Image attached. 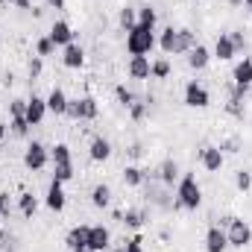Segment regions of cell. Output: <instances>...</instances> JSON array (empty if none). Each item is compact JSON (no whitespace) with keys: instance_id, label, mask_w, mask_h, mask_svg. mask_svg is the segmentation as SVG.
I'll return each instance as SVG.
<instances>
[{"instance_id":"obj_7","label":"cell","mask_w":252,"mask_h":252,"mask_svg":"<svg viewBox=\"0 0 252 252\" xmlns=\"http://www.w3.org/2000/svg\"><path fill=\"white\" fill-rule=\"evenodd\" d=\"M112 250V232L100 223V226H91L88 232V252H109Z\"/></svg>"},{"instance_id":"obj_29","label":"cell","mask_w":252,"mask_h":252,"mask_svg":"<svg viewBox=\"0 0 252 252\" xmlns=\"http://www.w3.org/2000/svg\"><path fill=\"white\" fill-rule=\"evenodd\" d=\"M138 24H141V27H150V30H156V24H158V12H156L150 3L138 6Z\"/></svg>"},{"instance_id":"obj_30","label":"cell","mask_w":252,"mask_h":252,"mask_svg":"<svg viewBox=\"0 0 252 252\" xmlns=\"http://www.w3.org/2000/svg\"><path fill=\"white\" fill-rule=\"evenodd\" d=\"M50 161H53V164H70V161H73L70 147H67V144H53V147H50Z\"/></svg>"},{"instance_id":"obj_47","label":"cell","mask_w":252,"mask_h":252,"mask_svg":"<svg viewBox=\"0 0 252 252\" xmlns=\"http://www.w3.org/2000/svg\"><path fill=\"white\" fill-rule=\"evenodd\" d=\"M12 82H15V73H12V70H6V73H3V85H12Z\"/></svg>"},{"instance_id":"obj_3","label":"cell","mask_w":252,"mask_h":252,"mask_svg":"<svg viewBox=\"0 0 252 252\" xmlns=\"http://www.w3.org/2000/svg\"><path fill=\"white\" fill-rule=\"evenodd\" d=\"M226 238H229V247L247 250L252 244V226L244 217H229V223H226Z\"/></svg>"},{"instance_id":"obj_4","label":"cell","mask_w":252,"mask_h":252,"mask_svg":"<svg viewBox=\"0 0 252 252\" xmlns=\"http://www.w3.org/2000/svg\"><path fill=\"white\" fill-rule=\"evenodd\" d=\"M47 164H50V150H47L41 141L27 144V150H24V167H27L30 173H38V170H44Z\"/></svg>"},{"instance_id":"obj_45","label":"cell","mask_w":252,"mask_h":252,"mask_svg":"<svg viewBox=\"0 0 252 252\" xmlns=\"http://www.w3.org/2000/svg\"><path fill=\"white\" fill-rule=\"evenodd\" d=\"M18 9H32V0H12Z\"/></svg>"},{"instance_id":"obj_34","label":"cell","mask_w":252,"mask_h":252,"mask_svg":"<svg viewBox=\"0 0 252 252\" xmlns=\"http://www.w3.org/2000/svg\"><path fill=\"white\" fill-rule=\"evenodd\" d=\"M53 179H56V182H70V179H73V161H70V164H53Z\"/></svg>"},{"instance_id":"obj_52","label":"cell","mask_w":252,"mask_h":252,"mask_svg":"<svg viewBox=\"0 0 252 252\" xmlns=\"http://www.w3.org/2000/svg\"><path fill=\"white\" fill-rule=\"evenodd\" d=\"M70 252H88V250H70Z\"/></svg>"},{"instance_id":"obj_42","label":"cell","mask_w":252,"mask_h":252,"mask_svg":"<svg viewBox=\"0 0 252 252\" xmlns=\"http://www.w3.org/2000/svg\"><path fill=\"white\" fill-rule=\"evenodd\" d=\"M229 38H232V44H235V50H244V47H247V38H244V30H235V32H229Z\"/></svg>"},{"instance_id":"obj_2","label":"cell","mask_w":252,"mask_h":252,"mask_svg":"<svg viewBox=\"0 0 252 252\" xmlns=\"http://www.w3.org/2000/svg\"><path fill=\"white\" fill-rule=\"evenodd\" d=\"M156 44H158V41H156V30H150V27L135 24V27L126 32V53H129V56H147V53H153Z\"/></svg>"},{"instance_id":"obj_10","label":"cell","mask_w":252,"mask_h":252,"mask_svg":"<svg viewBox=\"0 0 252 252\" xmlns=\"http://www.w3.org/2000/svg\"><path fill=\"white\" fill-rule=\"evenodd\" d=\"M229 250V238H226V229L220 226H211L205 232V252H226Z\"/></svg>"},{"instance_id":"obj_28","label":"cell","mask_w":252,"mask_h":252,"mask_svg":"<svg viewBox=\"0 0 252 252\" xmlns=\"http://www.w3.org/2000/svg\"><path fill=\"white\" fill-rule=\"evenodd\" d=\"M121 176H124V185H129V188H141L144 179H147V173H144L141 167H135V164H126Z\"/></svg>"},{"instance_id":"obj_11","label":"cell","mask_w":252,"mask_h":252,"mask_svg":"<svg viewBox=\"0 0 252 252\" xmlns=\"http://www.w3.org/2000/svg\"><path fill=\"white\" fill-rule=\"evenodd\" d=\"M88 156H91V161L103 164V161L112 158V144H109L103 135H97V138H91V144H88Z\"/></svg>"},{"instance_id":"obj_9","label":"cell","mask_w":252,"mask_h":252,"mask_svg":"<svg viewBox=\"0 0 252 252\" xmlns=\"http://www.w3.org/2000/svg\"><path fill=\"white\" fill-rule=\"evenodd\" d=\"M44 205L50 208V211H64V205H67V193H64V185L62 182H50V188H47V196H44Z\"/></svg>"},{"instance_id":"obj_23","label":"cell","mask_w":252,"mask_h":252,"mask_svg":"<svg viewBox=\"0 0 252 252\" xmlns=\"http://www.w3.org/2000/svg\"><path fill=\"white\" fill-rule=\"evenodd\" d=\"M121 223H124L126 229L138 232V229L147 223V211H141V208H126L124 214H121Z\"/></svg>"},{"instance_id":"obj_44","label":"cell","mask_w":252,"mask_h":252,"mask_svg":"<svg viewBox=\"0 0 252 252\" xmlns=\"http://www.w3.org/2000/svg\"><path fill=\"white\" fill-rule=\"evenodd\" d=\"M12 211V199H9V190H0V214L6 217Z\"/></svg>"},{"instance_id":"obj_20","label":"cell","mask_w":252,"mask_h":252,"mask_svg":"<svg viewBox=\"0 0 252 252\" xmlns=\"http://www.w3.org/2000/svg\"><path fill=\"white\" fill-rule=\"evenodd\" d=\"M18 211H21L27 220H32L35 211H38V196H35L32 190H21V196H18Z\"/></svg>"},{"instance_id":"obj_21","label":"cell","mask_w":252,"mask_h":252,"mask_svg":"<svg viewBox=\"0 0 252 252\" xmlns=\"http://www.w3.org/2000/svg\"><path fill=\"white\" fill-rule=\"evenodd\" d=\"M88 232H91V226H73L67 232V247L70 250H88Z\"/></svg>"},{"instance_id":"obj_6","label":"cell","mask_w":252,"mask_h":252,"mask_svg":"<svg viewBox=\"0 0 252 252\" xmlns=\"http://www.w3.org/2000/svg\"><path fill=\"white\" fill-rule=\"evenodd\" d=\"M223 161H226V156H223V150H220L217 144H205V147L199 150V164H202L208 173H217V170L223 167Z\"/></svg>"},{"instance_id":"obj_43","label":"cell","mask_w":252,"mask_h":252,"mask_svg":"<svg viewBox=\"0 0 252 252\" xmlns=\"http://www.w3.org/2000/svg\"><path fill=\"white\" fill-rule=\"evenodd\" d=\"M64 115H67L70 121H76V124H79V100H67V109H64Z\"/></svg>"},{"instance_id":"obj_38","label":"cell","mask_w":252,"mask_h":252,"mask_svg":"<svg viewBox=\"0 0 252 252\" xmlns=\"http://www.w3.org/2000/svg\"><path fill=\"white\" fill-rule=\"evenodd\" d=\"M9 118H27V100H12L9 103Z\"/></svg>"},{"instance_id":"obj_50","label":"cell","mask_w":252,"mask_h":252,"mask_svg":"<svg viewBox=\"0 0 252 252\" xmlns=\"http://www.w3.org/2000/svg\"><path fill=\"white\" fill-rule=\"evenodd\" d=\"M241 3H244V0H229V6H241Z\"/></svg>"},{"instance_id":"obj_33","label":"cell","mask_w":252,"mask_h":252,"mask_svg":"<svg viewBox=\"0 0 252 252\" xmlns=\"http://www.w3.org/2000/svg\"><path fill=\"white\" fill-rule=\"evenodd\" d=\"M53 50H56V44L50 41V35H41V38H35V56H53Z\"/></svg>"},{"instance_id":"obj_51","label":"cell","mask_w":252,"mask_h":252,"mask_svg":"<svg viewBox=\"0 0 252 252\" xmlns=\"http://www.w3.org/2000/svg\"><path fill=\"white\" fill-rule=\"evenodd\" d=\"M109 252H124V247H115V250H109Z\"/></svg>"},{"instance_id":"obj_36","label":"cell","mask_w":252,"mask_h":252,"mask_svg":"<svg viewBox=\"0 0 252 252\" xmlns=\"http://www.w3.org/2000/svg\"><path fill=\"white\" fill-rule=\"evenodd\" d=\"M115 97H118V103H121L124 109H129V106L135 103V94H132L126 85H115Z\"/></svg>"},{"instance_id":"obj_53","label":"cell","mask_w":252,"mask_h":252,"mask_svg":"<svg viewBox=\"0 0 252 252\" xmlns=\"http://www.w3.org/2000/svg\"><path fill=\"white\" fill-rule=\"evenodd\" d=\"M3 3H6V0H0V6H3Z\"/></svg>"},{"instance_id":"obj_1","label":"cell","mask_w":252,"mask_h":252,"mask_svg":"<svg viewBox=\"0 0 252 252\" xmlns=\"http://www.w3.org/2000/svg\"><path fill=\"white\" fill-rule=\"evenodd\" d=\"M199 205H202V188H199L196 176H193V173L179 176V182H176V202H173V208L196 211Z\"/></svg>"},{"instance_id":"obj_27","label":"cell","mask_w":252,"mask_h":252,"mask_svg":"<svg viewBox=\"0 0 252 252\" xmlns=\"http://www.w3.org/2000/svg\"><path fill=\"white\" fill-rule=\"evenodd\" d=\"M158 47H161L164 56H173V53H176V30H173V27H164V30H161Z\"/></svg>"},{"instance_id":"obj_48","label":"cell","mask_w":252,"mask_h":252,"mask_svg":"<svg viewBox=\"0 0 252 252\" xmlns=\"http://www.w3.org/2000/svg\"><path fill=\"white\" fill-rule=\"evenodd\" d=\"M6 132H9V126L0 121V144H3V138H6Z\"/></svg>"},{"instance_id":"obj_40","label":"cell","mask_w":252,"mask_h":252,"mask_svg":"<svg viewBox=\"0 0 252 252\" xmlns=\"http://www.w3.org/2000/svg\"><path fill=\"white\" fill-rule=\"evenodd\" d=\"M124 252H144V241H141V235H135V238L124 241Z\"/></svg>"},{"instance_id":"obj_8","label":"cell","mask_w":252,"mask_h":252,"mask_svg":"<svg viewBox=\"0 0 252 252\" xmlns=\"http://www.w3.org/2000/svg\"><path fill=\"white\" fill-rule=\"evenodd\" d=\"M44 118H47V100L38 97V94H32V97L27 100V124L30 126H41L44 124Z\"/></svg>"},{"instance_id":"obj_49","label":"cell","mask_w":252,"mask_h":252,"mask_svg":"<svg viewBox=\"0 0 252 252\" xmlns=\"http://www.w3.org/2000/svg\"><path fill=\"white\" fill-rule=\"evenodd\" d=\"M0 250H6V235L0 232Z\"/></svg>"},{"instance_id":"obj_16","label":"cell","mask_w":252,"mask_h":252,"mask_svg":"<svg viewBox=\"0 0 252 252\" xmlns=\"http://www.w3.org/2000/svg\"><path fill=\"white\" fill-rule=\"evenodd\" d=\"M235 44H232V38H229V32H220L217 35V41H214V59H220V62H232L235 59Z\"/></svg>"},{"instance_id":"obj_5","label":"cell","mask_w":252,"mask_h":252,"mask_svg":"<svg viewBox=\"0 0 252 252\" xmlns=\"http://www.w3.org/2000/svg\"><path fill=\"white\" fill-rule=\"evenodd\" d=\"M208 103H211L208 88H205V85H199L196 79H190L188 85H185V106H188V109H205Z\"/></svg>"},{"instance_id":"obj_41","label":"cell","mask_w":252,"mask_h":252,"mask_svg":"<svg viewBox=\"0 0 252 252\" xmlns=\"http://www.w3.org/2000/svg\"><path fill=\"white\" fill-rule=\"evenodd\" d=\"M217 147H220L223 156H226V153H238V150H241V141H238V138H226V141H220Z\"/></svg>"},{"instance_id":"obj_14","label":"cell","mask_w":252,"mask_h":252,"mask_svg":"<svg viewBox=\"0 0 252 252\" xmlns=\"http://www.w3.org/2000/svg\"><path fill=\"white\" fill-rule=\"evenodd\" d=\"M156 173H158V182H161L164 188H173V185L179 182V164H176L173 158H164Z\"/></svg>"},{"instance_id":"obj_37","label":"cell","mask_w":252,"mask_h":252,"mask_svg":"<svg viewBox=\"0 0 252 252\" xmlns=\"http://www.w3.org/2000/svg\"><path fill=\"white\" fill-rule=\"evenodd\" d=\"M235 188L244 190V193L252 188V173L250 170H238V173H235Z\"/></svg>"},{"instance_id":"obj_13","label":"cell","mask_w":252,"mask_h":252,"mask_svg":"<svg viewBox=\"0 0 252 252\" xmlns=\"http://www.w3.org/2000/svg\"><path fill=\"white\" fill-rule=\"evenodd\" d=\"M50 41L56 44V47H67L70 41H73V30H70V24L67 21H53V27H50Z\"/></svg>"},{"instance_id":"obj_26","label":"cell","mask_w":252,"mask_h":252,"mask_svg":"<svg viewBox=\"0 0 252 252\" xmlns=\"http://www.w3.org/2000/svg\"><path fill=\"white\" fill-rule=\"evenodd\" d=\"M170 70H173V64L167 56H158V59H153L150 62V79H167L170 76Z\"/></svg>"},{"instance_id":"obj_22","label":"cell","mask_w":252,"mask_h":252,"mask_svg":"<svg viewBox=\"0 0 252 252\" xmlns=\"http://www.w3.org/2000/svg\"><path fill=\"white\" fill-rule=\"evenodd\" d=\"M91 205H94V208H100V211L112 205V188H109L106 182H100V185H94V188H91Z\"/></svg>"},{"instance_id":"obj_46","label":"cell","mask_w":252,"mask_h":252,"mask_svg":"<svg viewBox=\"0 0 252 252\" xmlns=\"http://www.w3.org/2000/svg\"><path fill=\"white\" fill-rule=\"evenodd\" d=\"M50 9H64V0H44Z\"/></svg>"},{"instance_id":"obj_17","label":"cell","mask_w":252,"mask_h":252,"mask_svg":"<svg viewBox=\"0 0 252 252\" xmlns=\"http://www.w3.org/2000/svg\"><path fill=\"white\" fill-rule=\"evenodd\" d=\"M232 82H235V85H244V88H250L252 85V59L250 56H244L241 62L235 64V70H232Z\"/></svg>"},{"instance_id":"obj_18","label":"cell","mask_w":252,"mask_h":252,"mask_svg":"<svg viewBox=\"0 0 252 252\" xmlns=\"http://www.w3.org/2000/svg\"><path fill=\"white\" fill-rule=\"evenodd\" d=\"M208 62H211V50H208L205 44H196V47L188 53V67L190 70H205Z\"/></svg>"},{"instance_id":"obj_25","label":"cell","mask_w":252,"mask_h":252,"mask_svg":"<svg viewBox=\"0 0 252 252\" xmlns=\"http://www.w3.org/2000/svg\"><path fill=\"white\" fill-rule=\"evenodd\" d=\"M193 47H196V35H193V30H188V27L176 30V53H190Z\"/></svg>"},{"instance_id":"obj_15","label":"cell","mask_w":252,"mask_h":252,"mask_svg":"<svg viewBox=\"0 0 252 252\" xmlns=\"http://www.w3.org/2000/svg\"><path fill=\"white\" fill-rule=\"evenodd\" d=\"M126 73H129V79H138V82L150 79V59L147 56H129Z\"/></svg>"},{"instance_id":"obj_32","label":"cell","mask_w":252,"mask_h":252,"mask_svg":"<svg viewBox=\"0 0 252 252\" xmlns=\"http://www.w3.org/2000/svg\"><path fill=\"white\" fill-rule=\"evenodd\" d=\"M118 24H121L126 32H129V30L138 24V9H132V6H124V9L118 12Z\"/></svg>"},{"instance_id":"obj_12","label":"cell","mask_w":252,"mask_h":252,"mask_svg":"<svg viewBox=\"0 0 252 252\" xmlns=\"http://www.w3.org/2000/svg\"><path fill=\"white\" fill-rule=\"evenodd\" d=\"M62 64L70 67V70H79V67L85 64V50H82L76 41H70L67 47H62Z\"/></svg>"},{"instance_id":"obj_24","label":"cell","mask_w":252,"mask_h":252,"mask_svg":"<svg viewBox=\"0 0 252 252\" xmlns=\"http://www.w3.org/2000/svg\"><path fill=\"white\" fill-rule=\"evenodd\" d=\"M97 115H100V106H97V100H94L91 94L79 97V121H97Z\"/></svg>"},{"instance_id":"obj_54","label":"cell","mask_w":252,"mask_h":252,"mask_svg":"<svg viewBox=\"0 0 252 252\" xmlns=\"http://www.w3.org/2000/svg\"><path fill=\"white\" fill-rule=\"evenodd\" d=\"M0 217H3V214H0Z\"/></svg>"},{"instance_id":"obj_31","label":"cell","mask_w":252,"mask_h":252,"mask_svg":"<svg viewBox=\"0 0 252 252\" xmlns=\"http://www.w3.org/2000/svg\"><path fill=\"white\" fill-rule=\"evenodd\" d=\"M150 103H153V97H147V100H135L126 112H129V118L132 121H144L147 118V112H150Z\"/></svg>"},{"instance_id":"obj_19","label":"cell","mask_w":252,"mask_h":252,"mask_svg":"<svg viewBox=\"0 0 252 252\" xmlns=\"http://www.w3.org/2000/svg\"><path fill=\"white\" fill-rule=\"evenodd\" d=\"M44 100H47V112H50V115H56V118H59V115H64V109H67V94H64L59 85H56V88H53Z\"/></svg>"},{"instance_id":"obj_35","label":"cell","mask_w":252,"mask_h":252,"mask_svg":"<svg viewBox=\"0 0 252 252\" xmlns=\"http://www.w3.org/2000/svg\"><path fill=\"white\" fill-rule=\"evenodd\" d=\"M9 129H12V135H18V138H27V135H30L27 118H12V121H9Z\"/></svg>"},{"instance_id":"obj_39","label":"cell","mask_w":252,"mask_h":252,"mask_svg":"<svg viewBox=\"0 0 252 252\" xmlns=\"http://www.w3.org/2000/svg\"><path fill=\"white\" fill-rule=\"evenodd\" d=\"M41 67H44V64H41V56H32V59H30V64H27L30 79H38V76H41Z\"/></svg>"}]
</instances>
